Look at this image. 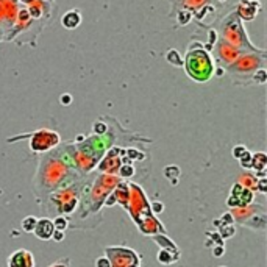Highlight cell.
<instances>
[{
  "label": "cell",
  "instance_id": "e0dca14e",
  "mask_svg": "<svg viewBox=\"0 0 267 267\" xmlns=\"http://www.w3.org/2000/svg\"><path fill=\"white\" fill-rule=\"evenodd\" d=\"M167 63H171L172 66H183V60L180 58V53L175 50V48H172V50H169L167 52Z\"/></svg>",
  "mask_w": 267,
  "mask_h": 267
},
{
  "label": "cell",
  "instance_id": "9c48e42d",
  "mask_svg": "<svg viewBox=\"0 0 267 267\" xmlns=\"http://www.w3.org/2000/svg\"><path fill=\"white\" fill-rule=\"evenodd\" d=\"M214 0H171L172 3V10H171V16H173L175 13L180 11V10H185L189 11L191 14L200 13L202 10H205L206 6L213 5Z\"/></svg>",
  "mask_w": 267,
  "mask_h": 267
},
{
  "label": "cell",
  "instance_id": "484cf974",
  "mask_svg": "<svg viewBox=\"0 0 267 267\" xmlns=\"http://www.w3.org/2000/svg\"><path fill=\"white\" fill-rule=\"evenodd\" d=\"M217 2H220V3H223V2H227V0H217Z\"/></svg>",
  "mask_w": 267,
  "mask_h": 267
},
{
  "label": "cell",
  "instance_id": "277c9868",
  "mask_svg": "<svg viewBox=\"0 0 267 267\" xmlns=\"http://www.w3.org/2000/svg\"><path fill=\"white\" fill-rule=\"evenodd\" d=\"M219 38L228 42L233 47L242 50L244 53H253V52H261L263 48H258L256 46L251 44V41L245 30L244 22L235 13V10L230 14H227L219 24Z\"/></svg>",
  "mask_w": 267,
  "mask_h": 267
},
{
  "label": "cell",
  "instance_id": "7c38bea8",
  "mask_svg": "<svg viewBox=\"0 0 267 267\" xmlns=\"http://www.w3.org/2000/svg\"><path fill=\"white\" fill-rule=\"evenodd\" d=\"M34 236L38 239H42V241H48L52 239L53 233H55V225L53 220L48 219V217H42V219H38L36 227L33 230Z\"/></svg>",
  "mask_w": 267,
  "mask_h": 267
},
{
  "label": "cell",
  "instance_id": "9a60e30c",
  "mask_svg": "<svg viewBox=\"0 0 267 267\" xmlns=\"http://www.w3.org/2000/svg\"><path fill=\"white\" fill-rule=\"evenodd\" d=\"M239 185L251 191V189H256L258 180H256V177H253L251 173H244V177H241V180H239Z\"/></svg>",
  "mask_w": 267,
  "mask_h": 267
},
{
  "label": "cell",
  "instance_id": "3957f363",
  "mask_svg": "<svg viewBox=\"0 0 267 267\" xmlns=\"http://www.w3.org/2000/svg\"><path fill=\"white\" fill-rule=\"evenodd\" d=\"M266 60L267 53L264 48L261 52L244 53L235 63L225 67V72H228L230 79L233 80L235 84L249 86V84H253V75L259 69H266Z\"/></svg>",
  "mask_w": 267,
  "mask_h": 267
},
{
  "label": "cell",
  "instance_id": "8fae6325",
  "mask_svg": "<svg viewBox=\"0 0 267 267\" xmlns=\"http://www.w3.org/2000/svg\"><path fill=\"white\" fill-rule=\"evenodd\" d=\"M8 267H34V256L30 250L19 249L13 251L6 261Z\"/></svg>",
  "mask_w": 267,
  "mask_h": 267
},
{
  "label": "cell",
  "instance_id": "d4e9b609",
  "mask_svg": "<svg viewBox=\"0 0 267 267\" xmlns=\"http://www.w3.org/2000/svg\"><path fill=\"white\" fill-rule=\"evenodd\" d=\"M5 38H6V31L0 27V41H5Z\"/></svg>",
  "mask_w": 267,
  "mask_h": 267
},
{
  "label": "cell",
  "instance_id": "cb8c5ba5",
  "mask_svg": "<svg viewBox=\"0 0 267 267\" xmlns=\"http://www.w3.org/2000/svg\"><path fill=\"white\" fill-rule=\"evenodd\" d=\"M61 103L63 105H70V103H72V97H70L69 94L61 95Z\"/></svg>",
  "mask_w": 267,
  "mask_h": 267
},
{
  "label": "cell",
  "instance_id": "83f0119b",
  "mask_svg": "<svg viewBox=\"0 0 267 267\" xmlns=\"http://www.w3.org/2000/svg\"><path fill=\"white\" fill-rule=\"evenodd\" d=\"M46 2H50V3H53V0H46Z\"/></svg>",
  "mask_w": 267,
  "mask_h": 267
},
{
  "label": "cell",
  "instance_id": "2e32d148",
  "mask_svg": "<svg viewBox=\"0 0 267 267\" xmlns=\"http://www.w3.org/2000/svg\"><path fill=\"white\" fill-rule=\"evenodd\" d=\"M36 222H38V219L34 216H27L22 220V230L25 231V233H33L34 227H36Z\"/></svg>",
  "mask_w": 267,
  "mask_h": 267
},
{
  "label": "cell",
  "instance_id": "7402d4cb",
  "mask_svg": "<svg viewBox=\"0 0 267 267\" xmlns=\"http://www.w3.org/2000/svg\"><path fill=\"white\" fill-rule=\"evenodd\" d=\"M48 267H70V259L69 258H61V259H58V261L53 263L52 266H48Z\"/></svg>",
  "mask_w": 267,
  "mask_h": 267
},
{
  "label": "cell",
  "instance_id": "5b68a950",
  "mask_svg": "<svg viewBox=\"0 0 267 267\" xmlns=\"http://www.w3.org/2000/svg\"><path fill=\"white\" fill-rule=\"evenodd\" d=\"M28 145H30V150L34 153H47L50 152L55 147H58L61 142V138L56 131L53 130H47V128H41L36 130L28 135Z\"/></svg>",
  "mask_w": 267,
  "mask_h": 267
},
{
  "label": "cell",
  "instance_id": "ac0fdd59",
  "mask_svg": "<svg viewBox=\"0 0 267 267\" xmlns=\"http://www.w3.org/2000/svg\"><path fill=\"white\" fill-rule=\"evenodd\" d=\"M177 17H178V24L180 25H188L192 20V14L189 11L180 10V11H177Z\"/></svg>",
  "mask_w": 267,
  "mask_h": 267
},
{
  "label": "cell",
  "instance_id": "ba28073f",
  "mask_svg": "<svg viewBox=\"0 0 267 267\" xmlns=\"http://www.w3.org/2000/svg\"><path fill=\"white\" fill-rule=\"evenodd\" d=\"M17 11H19L17 3L11 2V0H0V27L6 31V36H8L10 30L13 28L14 22H16Z\"/></svg>",
  "mask_w": 267,
  "mask_h": 267
},
{
  "label": "cell",
  "instance_id": "5bb4252c",
  "mask_svg": "<svg viewBox=\"0 0 267 267\" xmlns=\"http://www.w3.org/2000/svg\"><path fill=\"white\" fill-rule=\"evenodd\" d=\"M266 163H267V158H266V155L264 153H255V155H251V167L255 169V171H264L266 169Z\"/></svg>",
  "mask_w": 267,
  "mask_h": 267
},
{
  "label": "cell",
  "instance_id": "7a4b0ae2",
  "mask_svg": "<svg viewBox=\"0 0 267 267\" xmlns=\"http://www.w3.org/2000/svg\"><path fill=\"white\" fill-rule=\"evenodd\" d=\"M183 66H185L189 79H192L197 83L208 81L216 70L213 56L199 41H194L192 44H189Z\"/></svg>",
  "mask_w": 267,
  "mask_h": 267
},
{
  "label": "cell",
  "instance_id": "4316f807",
  "mask_svg": "<svg viewBox=\"0 0 267 267\" xmlns=\"http://www.w3.org/2000/svg\"><path fill=\"white\" fill-rule=\"evenodd\" d=\"M11 2H14V3H19V0H11Z\"/></svg>",
  "mask_w": 267,
  "mask_h": 267
},
{
  "label": "cell",
  "instance_id": "d6986e66",
  "mask_svg": "<svg viewBox=\"0 0 267 267\" xmlns=\"http://www.w3.org/2000/svg\"><path fill=\"white\" fill-rule=\"evenodd\" d=\"M267 81V72L266 69H259L258 72L253 75V84H264Z\"/></svg>",
  "mask_w": 267,
  "mask_h": 267
},
{
  "label": "cell",
  "instance_id": "603a6c76",
  "mask_svg": "<svg viewBox=\"0 0 267 267\" xmlns=\"http://www.w3.org/2000/svg\"><path fill=\"white\" fill-rule=\"evenodd\" d=\"M95 267H111V264L108 261V258L102 256V258H98L95 261Z\"/></svg>",
  "mask_w": 267,
  "mask_h": 267
},
{
  "label": "cell",
  "instance_id": "4fadbf2b",
  "mask_svg": "<svg viewBox=\"0 0 267 267\" xmlns=\"http://www.w3.org/2000/svg\"><path fill=\"white\" fill-rule=\"evenodd\" d=\"M81 24V14L79 10H70L61 17V25L67 30H75Z\"/></svg>",
  "mask_w": 267,
  "mask_h": 267
},
{
  "label": "cell",
  "instance_id": "ffe728a7",
  "mask_svg": "<svg viewBox=\"0 0 267 267\" xmlns=\"http://www.w3.org/2000/svg\"><path fill=\"white\" fill-rule=\"evenodd\" d=\"M239 161H241V166H244V167H251V153H249V152H245L241 158H239Z\"/></svg>",
  "mask_w": 267,
  "mask_h": 267
},
{
  "label": "cell",
  "instance_id": "6da1fadb",
  "mask_svg": "<svg viewBox=\"0 0 267 267\" xmlns=\"http://www.w3.org/2000/svg\"><path fill=\"white\" fill-rule=\"evenodd\" d=\"M80 173L81 172L74 161L72 144H63L41 158L34 177V194L44 202L48 194L79 180Z\"/></svg>",
  "mask_w": 267,
  "mask_h": 267
},
{
  "label": "cell",
  "instance_id": "30bf717a",
  "mask_svg": "<svg viewBox=\"0 0 267 267\" xmlns=\"http://www.w3.org/2000/svg\"><path fill=\"white\" fill-rule=\"evenodd\" d=\"M259 10H261V3L258 2V0H239L236 3V8H235V13L239 16V19L242 20H253L256 16Z\"/></svg>",
  "mask_w": 267,
  "mask_h": 267
},
{
  "label": "cell",
  "instance_id": "8992f818",
  "mask_svg": "<svg viewBox=\"0 0 267 267\" xmlns=\"http://www.w3.org/2000/svg\"><path fill=\"white\" fill-rule=\"evenodd\" d=\"M107 255L111 267H139V256L131 249L110 247Z\"/></svg>",
  "mask_w": 267,
  "mask_h": 267
},
{
  "label": "cell",
  "instance_id": "52a82bcc",
  "mask_svg": "<svg viewBox=\"0 0 267 267\" xmlns=\"http://www.w3.org/2000/svg\"><path fill=\"white\" fill-rule=\"evenodd\" d=\"M214 42H216V46H214V55H216V60L219 61V64H217V66H220L223 69L227 67V66H230L231 63H235L241 55H244L242 50H239V48L233 47L231 44L225 42L220 38H217Z\"/></svg>",
  "mask_w": 267,
  "mask_h": 267
},
{
  "label": "cell",
  "instance_id": "44dd1931",
  "mask_svg": "<svg viewBox=\"0 0 267 267\" xmlns=\"http://www.w3.org/2000/svg\"><path fill=\"white\" fill-rule=\"evenodd\" d=\"M245 152H247V149H245V145H236L231 153H233V157H235V158H237V159H239V158H241L242 155L245 153Z\"/></svg>",
  "mask_w": 267,
  "mask_h": 267
}]
</instances>
